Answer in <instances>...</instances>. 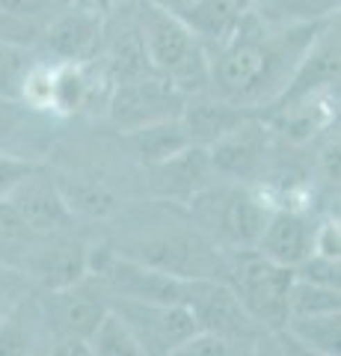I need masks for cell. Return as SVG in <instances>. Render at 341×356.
<instances>
[{
  "instance_id": "obj_21",
  "label": "cell",
  "mask_w": 341,
  "mask_h": 356,
  "mask_svg": "<svg viewBox=\"0 0 341 356\" xmlns=\"http://www.w3.org/2000/svg\"><path fill=\"white\" fill-rule=\"evenodd\" d=\"M294 341L309 348L321 356H338L341 348V312H326V315H309V318H288L282 327Z\"/></svg>"
},
{
  "instance_id": "obj_4",
  "label": "cell",
  "mask_w": 341,
  "mask_h": 356,
  "mask_svg": "<svg viewBox=\"0 0 341 356\" xmlns=\"http://www.w3.org/2000/svg\"><path fill=\"white\" fill-rule=\"evenodd\" d=\"M137 33L151 74L163 77L178 92H208V51L178 15L140 3Z\"/></svg>"
},
{
  "instance_id": "obj_11",
  "label": "cell",
  "mask_w": 341,
  "mask_h": 356,
  "mask_svg": "<svg viewBox=\"0 0 341 356\" xmlns=\"http://www.w3.org/2000/svg\"><path fill=\"white\" fill-rule=\"evenodd\" d=\"M3 199L9 202V208L27 222V229H33L36 235L72 232L74 222H78V217L69 211V205H65V199L60 193L57 178L45 172L42 166H36L30 175L21 178Z\"/></svg>"
},
{
  "instance_id": "obj_12",
  "label": "cell",
  "mask_w": 341,
  "mask_h": 356,
  "mask_svg": "<svg viewBox=\"0 0 341 356\" xmlns=\"http://www.w3.org/2000/svg\"><path fill=\"white\" fill-rule=\"evenodd\" d=\"M270 143H267V125L258 116H247L240 125L223 134L217 143L208 146V158L217 175L235 178V181H249L264 170Z\"/></svg>"
},
{
  "instance_id": "obj_32",
  "label": "cell",
  "mask_w": 341,
  "mask_h": 356,
  "mask_svg": "<svg viewBox=\"0 0 341 356\" xmlns=\"http://www.w3.org/2000/svg\"><path fill=\"white\" fill-rule=\"evenodd\" d=\"M140 3H149V6H158L163 13H172V15H184V9L193 3V0H140Z\"/></svg>"
},
{
  "instance_id": "obj_8",
  "label": "cell",
  "mask_w": 341,
  "mask_h": 356,
  "mask_svg": "<svg viewBox=\"0 0 341 356\" xmlns=\"http://www.w3.org/2000/svg\"><path fill=\"white\" fill-rule=\"evenodd\" d=\"M184 306L196 321L199 332L226 339H261L267 332L249 318V312L228 288L226 280H187Z\"/></svg>"
},
{
  "instance_id": "obj_15",
  "label": "cell",
  "mask_w": 341,
  "mask_h": 356,
  "mask_svg": "<svg viewBox=\"0 0 341 356\" xmlns=\"http://www.w3.org/2000/svg\"><path fill=\"white\" fill-rule=\"evenodd\" d=\"M51 332L36 291L18 297L0 315V356H45Z\"/></svg>"
},
{
  "instance_id": "obj_16",
  "label": "cell",
  "mask_w": 341,
  "mask_h": 356,
  "mask_svg": "<svg viewBox=\"0 0 341 356\" xmlns=\"http://www.w3.org/2000/svg\"><path fill=\"white\" fill-rule=\"evenodd\" d=\"M149 170L155 175L151 181H155L158 196L169 199V202H187L202 187L211 184V175H217L211 158H208V149L202 146H187L175 158L163 161L158 166H149Z\"/></svg>"
},
{
  "instance_id": "obj_9",
  "label": "cell",
  "mask_w": 341,
  "mask_h": 356,
  "mask_svg": "<svg viewBox=\"0 0 341 356\" xmlns=\"http://www.w3.org/2000/svg\"><path fill=\"white\" fill-rule=\"evenodd\" d=\"M24 280L39 291H60L90 276V243L78 232H57L39 235L36 247L30 250L24 267Z\"/></svg>"
},
{
  "instance_id": "obj_6",
  "label": "cell",
  "mask_w": 341,
  "mask_h": 356,
  "mask_svg": "<svg viewBox=\"0 0 341 356\" xmlns=\"http://www.w3.org/2000/svg\"><path fill=\"white\" fill-rule=\"evenodd\" d=\"M107 303L149 356H169L199 332L193 315L181 303H149V300H107Z\"/></svg>"
},
{
  "instance_id": "obj_29",
  "label": "cell",
  "mask_w": 341,
  "mask_h": 356,
  "mask_svg": "<svg viewBox=\"0 0 341 356\" xmlns=\"http://www.w3.org/2000/svg\"><path fill=\"white\" fill-rule=\"evenodd\" d=\"M30 291V282L21 276L18 270H13V267H3L0 264V315L15 303L18 297H24Z\"/></svg>"
},
{
  "instance_id": "obj_7",
  "label": "cell",
  "mask_w": 341,
  "mask_h": 356,
  "mask_svg": "<svg viewBox=\"0 0 341 356\" xmlns=\"http://www.w3.org/2000/svg\"><path fill=\"white\" fill-rule=\"evenodd\" d=\"M181 104H184V95L178 89L151 72L140 77H128V81H116L107 95L110 122L122 134L151 125V122L178 116Z\"/></svg>"
},
{
  "instance_id": "obj_25",
  "label": "cell",
  "mask_w": 341,
  "mask_h": 356,
  "mask_svg": "<svg viewBox=\"0 0 341 356\" xmlns=\"http://www.w3.org/2000/svg\"><path fill=\"white\" fill-rule=\"evenodd\" d=\"M36 60L21 44L0 36V98H21V89Z\"/></svg>"
},
{
  "instance_id": "obj_17",
  "label": "cell",
  "mask_w": 341,
  "mask_h": 356,
  "mask_svg": "<svg viewBox=\"0 0 341 356\" xmlns=\"http://www.w3.org/2000/svg\"><path fill=\"white\" fill-rule=\"evenodd\" d=\"M247 116H256V113H247V110H240V107L219 102V98L211 92L187 95L184 104H181V113H178L181 125L187 131V140H190L193 146H202V149L217 143L223 134H228L235 125H240Z\"/></svg>"
},
{
  "instance_id": "obj_3",
  "label": "cell",
  "mask_w": 341,
  "mask_h": 356,
  "mask_svg": "<svg viewBox=\"0 0 341 356\" xmlns=\"http://www.w3.org/2000/svg\"><path fill=\"white\" fill-rule=\"evenodd\" d=\"M187 220L223 252L252 250L276 208L249 184L211 181L187 199Z\"/></svg>"
},
{
  "instance_id": "obj_24",
  "label": "cell",
  "mask_w": 341,
  "mask_h": 356,
  "mask_svg": "<svg viewBox=\"0 0 341 356\" xmlns=\"http://www.w3.org/2000/svg\"><path fill=\"white\" fill-rule=\"evenodd\" d=\"M86 344H90L92 356H149L140 348V341L131 336V330L122 324V318L113 312H107L101 318V324L86 339Z\"/></svg>"
},
{
  "instance_id": "obj_23",
  "label": "cell",
  "mask_w": 341,
  "mask_h": 356,
  "mask_svg": "<svg viewBox=\"0 0 341 356\" xmlns=\"http://www.w3.org/2000/svg\"><path fill=\"white\" fill-rule=\"evenodd\" d=\"M326 312H341V288L297 280L294 276L288 288V318L326 315Z\"/></svg>"
},
{
  "instance_id": "obj_20",
  "label": "cell",
  "mask_w": 341,
  "mask_h": 356,
  "mask_svg": "<svg viewBox=\"0 0 341 356\" xmlns=\"http://www.w3.org/2000/svg\"><path fill=\"white\" fill-rule=\"evenodd\" d=\"M125 140L131 143V152L137 154V161L142 166H158L163 161L175 158V154L184 152L187 146H193V143L187 140V131L178 116L134 128L125 134Z\"/></svg>"
},
{
  "instance_id": "obj_28",
  "label": "cell",
  "mask_w": 341,
  "mask_h": 356,
  "mask_svg": "<svg viewBox=\"0 0 341 356\" xmlns=\"http://www.w3.org/2000/svg\"><path fill=\"white\" fill-rule=\"evenodd\" d=\"M39 163L33 161H24V158H15V154H6L0 152V199H3L13 187L21 181L24 175H30L33 170H36Z\"/></svg>"
},
{
  "instance_id": "obj_13",
  "label": "cell",
  "mask_w": 341,
  "mask_h": 356,
  "mask_svg": "<svg viewBox=\"0 0 341 356\" xmlns=\"http://www.w3.org/2000/svg\"><path fill=\"white\" fill-rule=\"evenodd\" d=\"M101 36H104V15L78 3H69L63 13L51 18L45 42L48 51L60 63H90L95 60Z\"/></svg>"
},
{
  "instance_id": "obj_10",
  "label": "cell",
  "mask_w": 341,
  "mask_h": 356,
  "mask_svg": "<svg viewBox=\"0 0 341 356\" xmlns=\"http://www.w3.org/2000/svg\"><path fill=\"white\" fill-rule=\"evenodd\" d=\"M42 315L51 339H81L86 341L101 324V318L110 312V303L104 291L98 288L92 276L74 282L60 291H42L39 294Z\"/></svg>"
},
{
  "instance_id": "obj_31",
  "label": "cell",
  "mask_w": 341,
  "mask_h": 356,
  "mask_svg": "<svg viewBox=\"0 0 341 356\" xmlns=\"http://www.w3.org/2000/svg\"><path fill=\"white\" fill-rule=\"evenodd\" d=\"M45 356H92L90 344L81 339H51Z\"/></svg>"
},
{
  "instance_id": "obj_5",
  "label": "cell",
  "mask_w": 341,
  "mask_h": 356,
  "mask_svg": "<svg viewBox=\"0 0 341 356\" xmlns=\"http://www.w3.org/2000/svg\"><path fill=\"white\" fill-rule=\"evenodd\" d=\"M223 280L238 294V300L249 312V318L261 327V332H279L288 321V288L294 282V270L264 259L256 250L226 252Z\"/></svg>"
},
{
  "instance_id": "obj_26",
  "label": "cell",
  "mask_w": 341,
  "mask_h": 356,
  "mask_svg": "<svg viewBox=\"0 0 341 356\" xmlns=\"http://www.w3.org/2000/svg\"><path fill=\"white\" fill-rule=\"evenodd\" d=\"M72 0H0V15L9 21H21V24H33L42 18H53L63 13Z\"/></svg>"
},
{
  "instance_id": "obj_14",
  "label": "cell",
  "mask_w": 341,
  "mask_h": 356,
  "mask_svg": "<svg viewBox=\"0 0 341 356\" xmlns=\"http://www.w3.org/2000/svg\"><path fill=\"white\" fill-rule=\"evenodd\" d=\"M312 241H315V226L309 222V217L300 214L297 208L276 205L270 211L267 226H264L261 238L256 241L252 250L261 252L264 259L294 270V267L312 252Z\"/></svg>"
},
{
  "instance_id": "obj_33",
  "label": "cell",
  "mask_w": 341,
  "mask_h": 356,
  "mask_svg": "<svg viewBox=\"0 0 341 356\" xmlns=\"http://www.w3.org/2000/svg\"><path fill=\"white\" fill-rule=\"evenodd\" d=\"M72 3L92 9V13H98V15H110L119 3H125V0H72Z\"/></svg>"
},
{
  "instance_id": "obj_22",
  "label": "cell",
  "mask_w": 341,
  "mask_h": 356,
  "mask_svg": "<svg viewBox=\"0 0 341 356\" xmlns=\"http://www.w3.org/2000/svg\"><path fill=\"white\" fill-rule=\"evenodd\" d=\"M36 241H39L36 232L27 229V222L9 208L6 199H0V264L21 273V267H24L30 250L36 247Z\"/></svg>"
},
{
  "instance_id": "obj_19",
  "label": "cell",
  "mask_w": 341,
  "mask_h": 356,
  "mask_svg": "<svg viewBox=\"0 0 341 356\" xmlns=\"http://www.w3.org/2000/svg\"><path fill=\"white\" fill-rule=\"evenodd\" d=\"M249 9L252 0H193L178 18L205 44V51H214L232 36Z\"/></svg>"
},
{
  "instance_id": "obj_2",
  "label": "cell",
  "mask_w": 341,
  "mask_h": 356,
  "mask_svg": "<svg viewBox=\"0 0 341 356\" xmlns=\"http://www.w3.org/2000/svg\"><path fill=\"white\" fill-rule=\"evenodd\" d=\"M110 250L175 280H223L226 270V252L190 220H163L146 229H131Z\"/></svg>"
},
{
  "instance_id": "obj_27",
  "label": "cell",
  "mask_w": 341,
  "mask_h": 356,
  "mask_svg": "<svg viewBox=\"0 0 341 356\" xmlns=\"http://www.w3.org/2000/svg\"><path fill=\"white\" fill-rule=\"evenodd\" d=\"M338 259H326V255H317V252H309L306 259L294 267V276L297 280H309V282H321V285H335L341 282L338 276Z\"/></svg>"
},
{
  "instance_id": "obj_30",
  "label": "cell",
  "mask_w": 341,
  "mask_h": 356,
  "mask_svg": "<svg viewBox=\"0 0 341 356\" xmlns=\"http://www.w3.org/2000/svg\"><path fill=\"white\" fill-rule=\"evenodd\" d=\"M270 339L276 341V344H273V356H321V353H315V350H309V348H303L300 341H294L285 330L270 332Z\"/></svg>"
},
{
  "instance_id": "obj_1",
  "label": "cell",
  "mask_w": 341,
  "mask_h": 356,
  "mask_svg": "<svg viewBox=\"0 0 341 356\" xmlns=\"http://www.w3.org/2000/svg\"><path fill=\"white\" fill-rule=\"evenodd\" d=\"M329 18L267 21L249 9L232 36L208 51V92L258 116L282 98Z\"/></svg>"
},
{
  "instance_id": "obj_18",
  "label": "cell",
  "mask_w": 341,
  "mask_h": 356,
  "mask_svg": "<svg viewBox=\"0 0 341 356\" xmlns=\"http://www.w3.org/2000/svg\"><path fill=\"white\" fill-rule=\"evenodd\" d=\"M45 110L30 107L21 98H0V152L39 163V152L45 146Z\"/></svg>"
}]
</instances>
